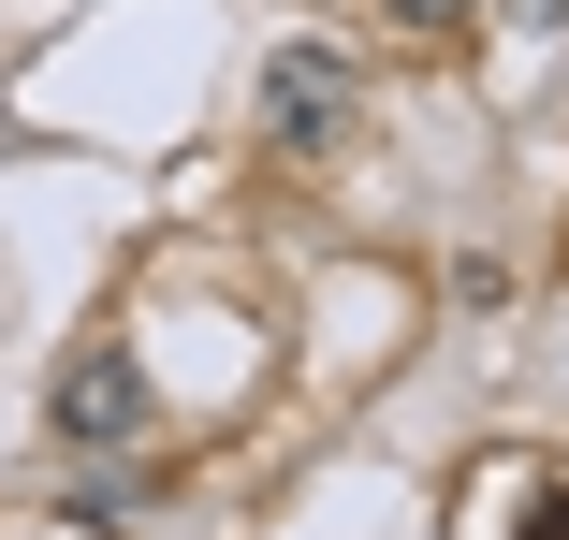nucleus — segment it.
<instances>
[{
    "label": "nucleus",
    "mask_w": 569,
    "mask_h": 540,
    "mask_svg": "<svg viewBox=\"0 0 569 540\" xmlns=\"http://www.w3.org/2000/svg\"><path fill=\"white\" fill-rule=\"evenodd\" d=\"M321 132H351V59L278 44V147H321Z\"/></svg>",
    "instance_id": "nucleus-2"
},
{
    "label": "nucleus",
    "mask_w": 569,
    "mask_h": 540,
    "mask_svg": "<svg viewBox=\"0 0 569 540\" xmlns=\"http://www.w3.org/2000/svg\"><path fill=\"white\" fill-rule=\"evenodd\" d=\"M511 540H569V482H526V526Z\"/></svg>",
    "instance_id": "nucleus-3"
},
{
    "label": "nucleus",
    "mask_w": 569,
    "mask_h": 540,
    "mask_svg": "<svg viewBox=\"0 0 569 540\" xmlns=\"http://www.w3.org/2000/svg\"><path fill=\"white\" fill-rule=\"evenodd\" d=\"M59 439H147V380H132V351H73L59 366Z\"/></svg>",
    "instance_id": "nucleus-1"
},
{
    "label": "nucleus",
    "mask_w": 569,
    "mask_h": 540,
    "mask_svg": "<svg viewBox=\"0 0 569 540\" xmlns=\"http://www.w3.org/2000/svg\"><path fill=\"white\" fill-rule=\"evenodd\" d=\"M526 16H569V0H526Z\"/></svg>",
    "instance_id": "nucleus-4"
}]
</instances>
